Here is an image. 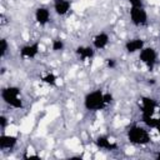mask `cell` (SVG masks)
I'll list each match as a JSON object with an SVG mask.
<instances>
[{
	"instance_id": "30bf717a",
	"label": "cell",
	"mask_w": 160,
	"mask_h": 160,
	"mask_svg": "<svg viewBox=\"0 0 160 160\" xmlns=\"http://www.w3.org/2000/svg\"><path fill=\"white\" fill-rule=\"evenodd\" d=\"M145 46V41L142 39H131L129 41L125 42V50L129 52V54H134L136 51H140L142 48Z\"/></svg>"
},
{
	"instance_id": "277c9868",
	"label": "cell",
	"mask_w": 160,
	"mask_h": 160,
	"mask_svg": "<svg viewBox=\"0 0 160 160\" xmlns=\"http://www.w3.org/2000/svg\"><path fill=\"white\" fill-rule=\"evenodd\" d=\"M129 15L131 22L135 26H144L148 22V12L144 6H131Z\"/></svg>"
},
{
	"instance_id": "52a82bcc",
	"label": "cell",
	"mask_w": 160,
	"mask_h": 160,
	"mask_svg": "<svg viewBox=\"0 0 160 160\" xmlns=\"http://www.w3.org/2000/svg\"><path fill=\"white\" fill-rule=\"evenodd\" d=\"M35 20L41 26L46 25L49 22V20H50V11H49V9L45 8V6H39L35 10Z\"/></svg>"
},
{
	"instance_id": "7c38bea8",
	"label": "cell",
	"mask_w": 160,
	"mask_h": 160,
	"mask_svg": "<svg viewBox=\"0 0 160 160\" xmlns=\"http://www.w3.org/2000/svg\"><path fill=\"white\" fill-rule=\"evenodd\" d=\"M109 44V35L106 32H99L94 36L92 39V46L94 49H98V50H101L104 49L106 45Z\"/></svg>"
},
{
	"instance_id": "5bb4252c",
	"label": "cell",
	"mask_w": 160,
	"mask_h": 160,
	"mask_svg": "<svg viewBox=\"0 0 160 160\" xmlns=\"http://www.w3.org/2000/svg\"><path fill=\"white\" fill-rule=\"evenodd\" d=\"M95 145L100 149H104V150H115L118 148V145L112 141H110L106 136H98L95 139Z\"/></svg>"
},
{
	"instance_id": "7a4b0ae2",
	"label": "cell",
	"mask_w": 160,
	"mask_h": 160,
	"mask_svg": "<svg viewBox=\"0 0 160 160\" xmlns=\"http://www.w3.org/2000/svg\"><path fill=\"white\" fill-rule=\"evenodd\" d=\"M1 99L5 104L11 108L21 109L24 106L22 100L20 98V89L18 86H8L1 90Z\"/></svg>"
},
{
	"instance_id": "d6986e66",
	"label": "cell",
	"mask_w": 160,
	"mask_h": 160,
	"mask_svg": "<svg viewBox=\"0 0 160 160\" xmlns=\"http://www.w3.org/2000/svg\"><path fill=\"white\" fill-rule=\"evenodd\" d=\"M104 100H105V104L109 105V104L112 101V95H111L110 92H105V94H104Z\"/></svg>"
},
{
	"instance_id": "44dd1931",
	"label": "cell",
	"mask_w": 160,
	"mask_h": 160,
	"mask_svg": "<svg viewBox=\"0 0 160 160\" xmlns=\"http://www.w3.org/2000/svg\"><path fill=\"white\" fill-rule=\"evenodd\" d=\"M106 65H108V68H110V69L115 68V60H114V59H106Z\"/></svg>"
},
{
	"instance_id": "3957f363",
	"label": "cell",
	"mask_w": 160,
	"mask_h": 160,
	"mask_svg": "<svg viewBox=\"0 0 160 160\" xmlns=\"http://www.w3.org/2000/svg\"><path fill=\"white\" fill-rule=\"evenodd\" d=\"M84 106L89 111H98L102 110L106 104L104 100V92L101 90H94L89 94H86L84 99Z\"/></svg>"
},
{
	"instance_id": "ffe728a7",
	"label": "cell",
	"mask_w": 160,
	"mask_h": 160,
	"mask_svg": "<svg viewBox=\"0 0 160 160\" xmlns=\"http://www.w3.org/2000/svg\"><path fill=\"white\" fill-rule=\"evenodd\" d=\"M131 6H142V0H128Z\"/></svg>"
},
{
	"instance_id": "7402d4cb",
	"label": "cell",
	"mask_w": 160,
	"mask_h": 160,
	"mask_svg": "<svg viewBox=\"0 0 160 160\" xmlns=\"http://www.w3.org/2000/svg\"><path fill=\"white\" fill-rule=\"evenodd\" d=\"M154 129H156V130H158V132H159V135H160V119H158L156 125H155V128H154Z\"/></svg>"
},
{
	"instance_id": "e0dca14e",
	"label": "cell",
	"mask_w": 160,
	"mask_h": 160,
	"mask_svg": "<svg viewBox=\"0 0 160 160\" xmlns=\"http://www.w3.org/2000/svg\"><path fill=\"white\" fill-rule=\"evenodd\" d=\"M51 48L54 51H59V50H62L64 49V41L62 40H52V44H51Z\"/></svg>"
},
{
	"instance_id": "ba28073f",
	"label": "cell",
	"mask_w": 160,
	"mask_h": 160,
	"mask_svg": "<svg viewBox=\"0 0 160 160\" xmlns=\"http://www.w3.org/2000/svg\"><path fill=\"white\" fill-rule=\"evenodd\" d=\"M39 54V42H32L29 45H24L20 49V55L22 58H28V59H32Z\"/></svg>"
},
{
	"instance_id": "603a6c76",
	"label": "cell",
	"mask_w": 160,
	"mask_h": 160,
	"mask_svg": "<svg viewBox=\"0 0 160 160\" xmlns=\"http://www.w3.org/2000/svg\"><path fill=\"white\" fill-rule=\"evenodd\" d=\"M156 159H160V152H158V154H156Z\"/></svg>"
},
{
	"instance_id": "8fae6325",
	"label": "cell",
	"mask_w": 160,
	"mask_h": 160,
	"mask_svg": "<svg viewBox=\"0 0 160 160\" xmlns=\"http://www.w3.org/2000/svg\"><path fill=\"white\" fill-rule=\"evenodd\" d=\"M70 6H71L70 0H54V10L60 16L66 15L70 10Z\"/></svg>"
},
{
	"instance_id": "8992f818",
	"label": "cell",
	"mask_w": 160,
	"mask_h": 160,
	"mask_svg": "<svg viewBox=\"0 0 160 160\" xmlns=\"http://www.w3.org/2000/svg\"><path fill=\"white\" fill-rule=\"evenodd\" d=\"M155 109H156V101L152 98H149V96H142L141 98V106H140L141 120L154 116Z\"/></svg>"
},
{
	"instance_id": "2e32d148",
	"label": "cell",
	"mask_w": 160,
	"mask_h": 160,
	"mask_svg": "<svg viewBox=\"0 0 160 160\" xmlns=\"http://www.w3.org/2000/svg\"><path fill=\"white\" fill-rule=\"evenodd\" d=\"M8 48H9V44H8V40L5 39V38H2L1 40H0V52H1V58H4L5 55H6V52H8Z\"/></svg>"
},
{
	"instance_id": "ac0fdd59",
	"label": "cell",
	"mask_w": 160,
	"mask_h": 160,
	"mask_svg": "<svg viewBox=\"0 0 160 160\" xmlns=\"http://www.w3.org/2000/svg\"><path fill=\"white\" fill-rule=\"evenodd\" d=\"M6 125H8V119L4 115H1L0 116V128H1V130H4L6 128Z\"/></svg>"
},
{
	"instance_id": "9a60e30c",
	"label": "cell",
	"mask_w": 160,
	"mask_h": 160,
	"mask_svg": "<svg viewBox=\"0 0 160 160\" xmlns=\"http://www.w3.org/2000/svg\"><path fill=\"white\" fill-rule=\"evenodd\" d=\"M56 80H58V76L55 74H52V72H49V74H46L45 76L41 78V81L48 84V85H55Z\"/></svg>"
},
{
	"instance_id": "4fadbf2b",
	"label": "cell",
	"mask_w": 160,
	"mask_h": 160,
	"mask_svg": "<svg viewBox=\"0 0 160 160\" xmlns=\"http://www.w3.org/2000/svg\"><path fill=\"white\" fill-rule=\"evenodd\" d=\"M75 54L80 58V60L85 61L88 59H91L95 55V50L91 46H78L75 49Z\"/></svg>"
},
{
	"instance_id": "5b68a950",
	"label": "cell",
	"mask_w": 160,
	"mask_h": 160,
	"mask_svg": "<svg viewBox=\"0 0 160 160\" xmlns=\"http://www.w3.org/2000/svg\"><path fill=\"white\" fill-rule=\"evenodd\" d=\"M156 58H158V54H156V50L151 46H144L141 50H140V54H139V59L142 64H145L149 70H152L154 69V65L156 62Z\"/></svg>"
},
{
	"instance_id": "9c48e42d",
	"label": "cell",
	"mask_w": 160,
	"mask_h": 160,
	"mask_svg": "<svg viewBox=\"0 0 160 160\" xmlns=\"http://www.w3.org/2000/svg\"><path fill=\"white\" fill-rule=\"evenodd\" d=\"M16 142H18V139L14 135H6V134H1L0 135V149L1 150H11V149H14Z\"/></svg>"
},
{
	"instance_id": "6da1fadb",
	"label": "cell",
	"mask_w": 160,
	"mask_h": 160,
	"mask_svg": "<svg viewBox=\"0 0 160 160\" xmlns=\"http://www.w3.org/2000/svg\"><path fill=\"white\" fill-rule=\"evenodd\" d=\"M128 140L134 145H148L150 142V135L146 129L139 125H132L128 130Z\"/></svg>"
}]
</instances>
